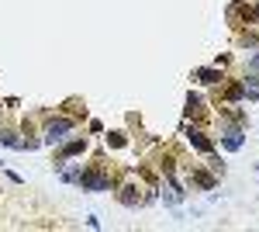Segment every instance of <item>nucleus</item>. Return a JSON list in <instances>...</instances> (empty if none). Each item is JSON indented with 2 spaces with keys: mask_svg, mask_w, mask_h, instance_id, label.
Instances as JSON below:
<instances>
[{
  "mask_svg": "<svg viewBox=\"0 0 259 232\" xmlns=\"http://www.w3.org/2000/svg\"><path fill=\"white\" fill-rule=\"evenodd\" d=\"M69 128H73V121H69V118H59V121H49V128H45V142H63Z\"/></svg>",
  "mask_w": 259,
  "mask_h": 232,
  "instance_id": "obj_2",
  "label": "nucleus"
},
{
  "mask_svg": "<svg viewBox=\"0 0 259 232\" xmlns=\"http://www.w3.org/2000/svg\"><path fill=\"white\" fill-rule=\"evenodd\" d=\"M180 198H183V191H180L176 184H166V191H163V201H166V205H180Z\"/></svg>",
  "mask_w": 259,
  "mask_h": 232,
  "instance_id": "obj_6",
  "label": "nucleus"
},
{
  "mask_svg": "<svg viewBox=\"0 0 259 232\" xmlns=\"http://www.w3.org/2000/svg\"><path fill=\"white\" fill-rule=\"evenodd\" d=\"M187 115H200V97H187Z\"/></svg>",
  "mask_w": 259,
  "mask_h": 232,
  "instance_id": "obj_9",
  "label": "nucleus"
},
{
  "mask_svg": "<svg viewBox=\"0 0 259 232\" xmlns=\"http://www.w3.org/2000/svg\"><path fill=\"white\" fill-rule=\"evenodd\" d=\"M83 149H86V142H83V139H73V142H66L63 149H59V163H66V159H69V156L83 153Z\"/></svg>",
  "mask_w": 259,
  "mask_h": 232,
  "instance_id": "obj_5",
  "label": "nucleus"
},
{
  "mask_svg": "<svg viewBox=\"0 0 259 232\" xmlns=\"http://www.w3.org/2000/svg\"><path fill=\"white\" fill-rule=\"evenodd\" d=\"M76 184L86 187V191H111V177H107L104 170H83V173L76 177Z\"/></svg>",
  "mask_w": 259,
  "mask_h": 232,
  "instance_id": "obj_1",
  "label": "nucleus"
},
{
  "mask_svg": "<svg viewBox=\"0 0 259 232\" xmlns=\"http://www.w3.org/2000/svg\"><path fill=\"white\" fill-rule=\"evenodd\" d=\"M239 146H242V132H239V128L225 132V149H239Z\"/></svg>",
  "mask_w": 259,
  "mask_h": 232,
  "instance_id": "obj_7",
  "label": "nucleus"
},
{
  "mask_svg": "<svg viewBox=\"0 0 259 232\" xmlns=\"http://www.w3.org/2000/svg\"><path fill=\"white\" fill-rule=\"evenodd\" d=\"M118 198H121V205H128V208H135V205H142V191H138L135 184H125V187L118 191Z\"/></svg>",
  "mask_w": 259,
  "mask_h": 232,
  "instance_id": "obj_3",
  "label": "nucleus"
},
{
  "mask_svg": "<svg viewBox=\"0 0 259 232\" xmlns=\"http://www.w3.org/2000/svg\"><path fill=\"white\" fill-rule=\"evenodd\" d=\"M187 139H190V146L200 149V153H211V149H214V146H211V139H207L200 128H190V132H187Z\"/></svg>",
  "mask_w": 259,
  "mask_h": 232,
  "instance_id": "obj_4",
  "label": "nucleus"
},
{
  "mask_svg": "<svg viewBox=\"0 0 259 232\" xmlns=\"http://www.w3.org/2000/svg\"><path fill=\"white\" fill-rule=\"evenodd\" d=\"M197 80H200V83H218V80H221V73H218V70H200V73H197Z\"/></svg>",
  "mask_w": 259,
  "mask_h": 232,
  "instance_id": "obj_8",
  "label": "nucleus"
},
{
  "mask_svg": "<svg viewBox=\"0 0 259 232\" xmlns=\"http://www.w3.org/2000/svg\"><path fill=\"white\" fill-rule=\"evenodd\" d=\"M107 142H111V146H121L125 139H121V132H111V135H107Z\"/></svg>",
  "mask_w": 259,
  "mask_h": 232,
  "instance_id": "obj_10",
  "label": "nucleus"
}]
</instances>
